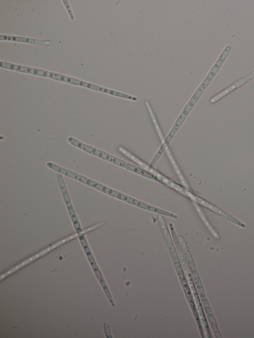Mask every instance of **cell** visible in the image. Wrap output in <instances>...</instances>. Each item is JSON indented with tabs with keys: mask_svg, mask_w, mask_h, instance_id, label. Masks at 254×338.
<instances>
[{
	"mask_svg": "<svg viewBox=\"0 0 254 338\" xmlns=\"http://www.w3.org/2000/svg\"><path fill=\"white\" fill-rule=\"evenodd\" d=\"M0 66L4 68L30 74H32L33 70V68L16 65L3 61L0 62Z\"/></svg>",
	"mask_w": 254,
	"mask_h": 338,
	"instance_id": "cell-11",
	"label": "cell"
},
{
	"mask_svg": "<svg viewBox=\"0 0 254 338\" xmlns=\"http://www.w3.org/2000/svg\"><path fill=\"white\" fill-rule=\"evenodd\" d=\"M86 88L133 101H137L138 100V98L136 97L129 95L120 92L116 91L113 90L105 88L89 83H87L86 85Z\"/></svg>",
	"mask_w": 254,
	"mask_h": 338,
	"instance_id": "cell-9",
	"label": "cell"
},
{
	"mask_svg": "<svg viewBox=\"0 0 254 338\" xmlns=\"http://www.w3.org/2000/svg\"><path fill=\"white\" fill-rule=\"evenodd\" d=\"M67 141L73 146L82 149L88 153L96 156L100 158L111 162L125 169H127L130 164L122 159L98 150L95 148L85 145L73 137H69L67 138Z\"/></svg>",
	"mask_w": 254,
	"mask_h": 338,
	"instance_id": "cell-2",
	"label": "cell"
},
{
	"mask_svg": "<svg viewBox=\"0 0 254 338\" xmlns=\"http://www.w3.org/2000/svg\"><path fill=\"white\" fill-rule=\"evenodd\" d=\"M0 40L22 42L42 45H50L52 44V42L51 41L48 40H41L35 39L26 38L21 37L10 36L7 35H0Z\"/></svg>",
	"mask_w": 254,
	"mask_h": 338,
	"instance_id": "cell-10",
	"label": "cell"
},
{
	"mask_svg": "<svg viewBox=\"0 0 254 338\" xmlns=\"http://www.w3.org/2000/svg\"><path fill=\"white\" fill-rule=\"evenodd\" d=\"M173 264L175 266V269L176 270L177 274L179 278L180 282L183 286V289L184 290L185 293L190 306L192 313L193 314L194 317L195 319L196 322L197 324L198 328L199 329L200 333L201 336H203V330L202 328V326L201 324L200 320L199 317L198 312L197 311V309L194 303V299L193 298V296L192 294L191 291L189 287V284L187 282V279L185 275V273L183 270V267L181 263L180 260H178L175 261Z\"/></svg>",
	"mask_w": 254,
	"mask_h": 338,
	"instance_id": "cell-1",
	"label": "cell"
},
{
	"mask_svg": "<svg viewBox=\"0 0 254 338\" xmlns=\"http://www.w3.org/2000/svg\"><path fill=\"white\" fill-rule=\"evenodd\" d=\"M48 167L51 169L57 171L60 173H62L67 177L76 179L90 186H91L93 182V180L91 179L79 175L72 171L64 169L52 162L48 163Z\"/></svg>",
	"mask_w": 254,
	"mask_h": 338,
	"instance_id": "cell-8",
	"label": "cell"
},
{
	"mask_svg": "<svg viewBox=\"0 0 254 338\" xmlns=\"http://www.w3.org/2000/svg\"><path fill=\"white\" fill-rule=\"evenodd\" d=\"M206 88V87L204 85L200 84L174 123L170 130L171 133L176 134Z\"/></svg>",
	"mask_w": 254,
	"mask_h": 338,
	"instance_id": "cell-3",
	"label": "cell"
},
{
	"mask_svg": "<svg viewBox=\"0 0 254 338\" xmlns=\"http://www.w3.org/2000/svg\"><path fill=\"white\" fill-rule=\"evenodd\" d=\"M56 176L64 203L76 233H80L82 232L83 230L82 229L77 216L72 205L71 202L66 189L63 176L61 174H60V173H57Z\"/></svg>",
	"mask_w": 254,
	"mask_h": 338,
	"instance_id": "cell-4",
	"label": "cell"
},
{
	"mask_svg": "<svg viewBox=\"0 0 254 338\" xmlns=\"http://www.w3.org/2000/svg\"><path fill=\"white\" fill-rule=\"evenodd\" d=\"M183 195L186 197H189L193 201L198 203V204L202 205L209 209V210L216 213L217 214L224 217L225 218L240 225V226L243 227H245L246 226L245 224H244L237 219H235V218L230 215L228 213L225 212L224 211L221 210V209L216 207L215 206L212 205V204L209 203L208 202L205 201V200L202 199L201 198H200L197 195L194 194L193 193H192L190 191L187 189L185 190V191L183 192Z\"/></svg>",
	"mask_w": 254,
	"mask_h": 338,
	"instance_id": "cell-5",
	"label": "cell"
},
{
	"mask_svg": "<svg viewBox=\"0 0 254 338\" xmlns=\"http://www.w3.org/2000/svg\"><path fill=\"white\" fill-rule=\"evenodd\" d=\"M78 236V234H74L72 235H70L58 242L52 245V246L47 248L46 249L42 250V251L40 252L39 253H37V254L35 255L34 256L28 258V259L25 260L24 262H22L21 263L19 264L17 266H15V267L13 268L12 269H10L4 274L0 276V280H2L3 278L6 277L8 275H10V274L14 272L15 271H17L18 269L19 268H21L23 266H25V265L29 263L31 261H33L38 258V257H40L41 256H42L44 254H46L48 252L50 251L51 250L54 249V248L58 247L59 246L63 244V243Z\"/></svg>",
	"mask_w": 254,
	"mask_h": 338,
	"instance_id": "cell-7",
	"label": "cell"
},
{
	"mask_svg": "<svg viewBox=\"0 0 254 338\" xmlns=\"http://www.w3.org/2000/svg\"><path fill=\"white\" fill-rule=\"evenodd\" d=\"M78 234L79 239L81 242L82 246L85 251L87 257L90 263L91 266L100 282L103 289L106 290L108 288V286L105 282L104 278L98 267L93 256L91 252L89 247L88 245L86 238L83 233L80 232Z\"/></svg>",
	"mask_w": 254,
	"mask_h": 338,
	"instance_id": "cell-6",
	"label": "cell"
}]
</instances>
